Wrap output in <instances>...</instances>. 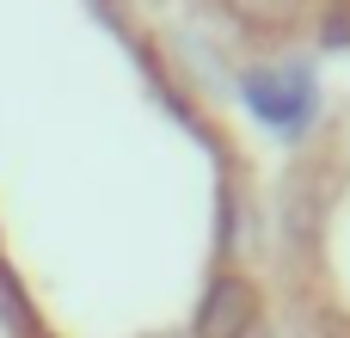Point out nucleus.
Masks as SVG:
<instances>
[{"instance_id":"nucleus-1","label":"nucleus","mask_w":350,"mask_h":338,"mask_svg":"<svg viewBox=\"0 0 350 338\" xmlns=\"http://www.w3.org/2000/svg\"><path fill=\"white\" fill-rule=\"evenodd\" d=\"M246 320H252V289L228 277V283L209 289V302H203V314H197V338H240Z\"/></svg>"},{"instance_id":"nucleus-2","label":"nucleus","mask_w":350,"mask_h":338,"mask_svg":"<svg viewBox=\"0 0 350 338\" xmlns=\"http://www.w3.org/2000/svg\"><path fill=\"white\" fill-rule=\"evenodd\" d=\"M240 6H246V12H265V18H283L295 0H240Z\"/></svg>"}]
</instances>
